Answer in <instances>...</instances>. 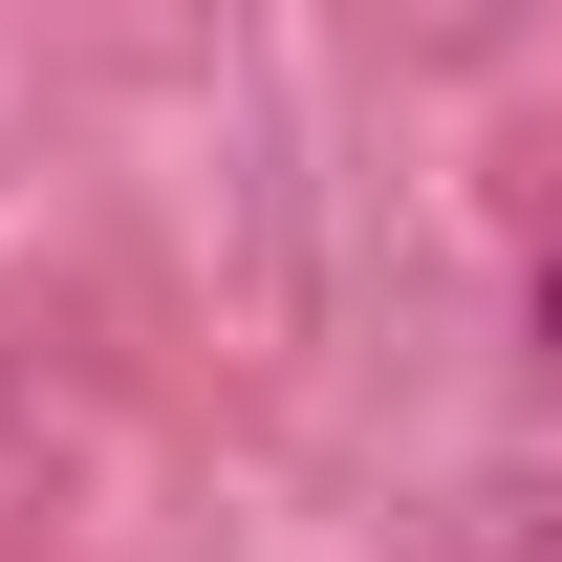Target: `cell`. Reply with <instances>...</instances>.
Instances as JSON below:
<instances>
[{"label": "cell", "mask_w": 562, "mask_h": 562, "mask_svg": "<svg viewBox=\"0 0 562 562\" xmlns=\"http://www.w3.org/2000/svg\"><path fill=\"white\" fill-rule=\"evenodd\" d=\"M519 325H541V347H562V238H541V281H519Z\"/></svg>", "instance_id": "cell-1"}]
</instances>
